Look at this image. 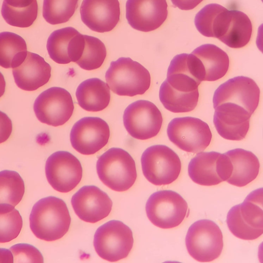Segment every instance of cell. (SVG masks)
Listing matches in <instances>:
<instances>
[{"label": "cell", "instance_id": "3957f363", "mask_svg": "<svg viewBox=\"0 0 263 263\" xmlns=\"http://www.w3.org/2000/svg\"><path fill=\"white\" fill-rule=\"evenodd\" d=\"M227 223L231 232L238 238L254 240L263 233L262 190L250 193L244 201L228 212Z\"/></svg>", "mask_w": 263, "mask_h": 263}, {"label": "cell", "instance_id": "5bb4252c", "mask_svg": "<svg viewBox=\"0 0 263 263\" xmlns=\"http://www.w3.org/2000/svg\"><path fill=\"white\" fill-rule=\"evenodd\" d=\"M110 136L109 127L99 117H86L73 125L70 134L72 146L83 155H92L107 143Z\"/></svg>", "mask_w": 263, "mask_h": 263}, {"label": "cell", "instance_id": "8fae6325", "mask_svg": "<svg viewBox=\"0 0 263 263\" xmlns=\"http://www.w3.org/2000/svg\"><path fill=\"white\" fill-rule=\"evenodd\" d=\"M33 110L42 123L53 126L62 125L71 117L74 104L65 89L52 87L42 92L35 99Z\"/></svg>", "mask_w": 263, "mask_h": 263}, {"label": "cell", "instance_id": "4dcf8cb0", "mask_svg": "<svg viewBox=\"0 0 263 263\" xmlns=\"http://www.w3.org/2000/svg\"><path fill=\"white\" fill-rule=\"evenodd\" d=\"M23 226L19 212L9 204H0V243L9 242L16 238Z\"/></svg>", "mask_w": 263, "mask_h": 263}, {"label": "cell", "instance_id": "e0dca14e", "mask_svg": "<svg viewBox=\"0 0 263 263\" xmlns=\"http://www.w3.org/2000/svg\"><path fill=\"white\" fill-rule=\"evenodd\" d=\"M71 204L77 215L82 220L96 223L106 217L112 208L108 195L95 185H86L72 197Z\"/></svg>", "mask_w": 263, "mask_h": 263}, {"label": "cell", "instance_id": "9c48e42d", "mask_svg": "<svg viewBox=\"0 0 263 263\" xmlns=\"http://www.w3.org/2000/svg\"><path fill=\"white\" fill-rule=\"evenodd\" d=\"M167 134L170 140L179 148L193 153L203 151L212 136L207 123L192 117L173 119L168 125Z\"/></svg>", "mask_w": 263, "mask_h": 263}, {"label": "cell", "instance_id": "836d02e7", "mask_svg": "<svg viewBox=\"0 0 263 263\" xmlns=\"http://www.w3.org/2000/svg\"><path fill=\"white\" fill-rule=\"evenodd\" d=\"M9 250L12 252L14 262H43L41 253L34 246L27 243H18Z\"/></svg>", "mask_w": 263, "mask_h": 263}, {"label": "cell", "instance_id": "d6a6232c", "mask_svg": "<svg viewBox=\"0 0 263 263\" xmlns=\"http://www.w3.org/2000/svg\"><path fill=\"white\" fill-rule=\"evenodd\" d=\"M226 8L210 4L202 8L196 15L194 23L198 31L203 35L213 37V26L218 14Z\"/></svg>", "mask_w": 263, "mask_h": 263}, {"label": "cell", "instance_id": "7a4b0ae2", "mask_svg": "<svg viewBox=\"0 0 263 263\" xmlns=\"http://www.w3.org/2000/svg\"><path fill=\"white\" fill-rule=\"evenodd\" d=\"M105 79L109 88L119 96L142 95L151 85L149 71L129 58L121 57L112 61L106 72Z\"/></svg>", "mask_w": 263, "mask_h": 263}, {"label": "cell", "instance_id": "6da1fadb", "mask_svg": "<svg viewBox=\"0 0 263 263\" xmlns=\"http://www.w3.org/2000/svg\"><path fill=\"white\" fill-rule=\"evenodd\" d=\"M29 221L30 228L37 238L51 241L66 234L71 218L65 202L58 197L49 196L34 204Z\"/></svg>", "mask_w": 263, "mask_h": 263}, {"label": "cell", "instance_id": "f546056e", "mask_svg": "<svg viewBox=\"0 0 263 263\" xmlns=\"http://www.w3.org/2000/svg\"><path fill=\"white\" fill-rule=\"evenodd\" d=\"M79 0H44L43 16L45 21L57 25L68 22L78 6Z\"/></svg>", "mask_w": 263, "mask_h": 263}, {"label": "cell", "instance_id": "d4e9b609", "mask_svg": "<svg viewBox=\"0 0 263 263\" xmlns=\"http://www.w3.org/2000/svg\"><path fill=\"white\" fill-rule=\"evenodd\" d=\"M27 45L20 35L11 32L0 33V66L5 68L18 66L27 55Z\"/></svg>", "mask_w": 263, "mask_h": 263}, {"label": "cell", "instance_id": "9a60e30c", "mask_svg": "<svg viewBox=\"0 0 263 263\" xmlns=\"http://www.w3.org/2000/svg\"><path fill=\"white\" fill-rule=\"evenodd\" d=\"M260 89L252 79L238 76L221 84L215 90L213 107L223 103H231L241 106L252 115L257 108Z\"/></svg>", "mask_w": 263, "mask_h": 263}, {"label": "cell", "instance_id": "f1b7e54d", "mask_svg": "<svg viewBox=\"0 0 263 263\" xmlns=\"http://www.w3.org/2000/svg\"><path fill=\"white\" fill-rule=\"evenodd\" d=\"M25 192L24 182L20 174L13 171L0 172V204L15 206Z\"/></svg>", "mask_w": 263, "mask_h": 263}, {"label": "cell", "instance_id": "ffe728a7", "mask_svg": "<svg viewBox=\"0 0 263 263\" xmlns=\"http://www.w3.org/2000/svg\"><path fill=\"white\" fill-rule=\"evenodd\" d=\"M51 68L39 54L27 51L24 61L13 68L15 83L21 89L33 91L48 83Z\"/></svg>", "mask_w": 263, "mask_h": 263}, {"label": "cell", "instance_id": "4fadbf2b", "mask_svg": "<svg viewBox=\"0 0 263 263\" xmlns=\"http://www.w3.org/2000/svg\"><path fill=\"white\" fill-rule=\"evenodd\" d=\"M45 174L47 181L56 191L68 193L75 188L82 177L80 161L66 151H58L47 159Z\"/></svg>", "mask_w": 263, "mask_h": 263}, {"label": "cell", "instance_id": "74e56055", "mask_svg": "<svg viewBox=\"0 0 263 263\" xmlns=\"http://www.w3.org/2000/svg\"><path fill=\"white\" fill-rule=\"evenodd\" d=\"M35 0H4L5 3L11 5L27 4L33 2Z\"/></svg>", "mask_w": 263, "mask_h": 263}, {"label": "cell", "instance_id": "484cf974", "mask_svg": "<svg viewBox=\"0 0 263 263\" xmlns=\"http://www.w3.org/2000/svg\"><path fill=\"white\" fill-rule=\"evenodd\" d=\"M159 99L168 110L175 113L186 112L196 107L198 99V90L185 92L175 90L164 81L159 90Z\"/></svg>", "mask_w": 263, "mask_h": 263}, {"label": "cell", "instance_id": "e575fe53", "mask_svg": "<svg viewBox=\"0 0 263 263\" xmlns=\"http://www.w3.org/2000/svg\"><path fill=\"white\" fill-rule=\"evenodd\" d=\"M12 130L11 119L0 110V143L5 142L10 137Z\"/></svg>", "mask_w": 263, "mask_h": 263}, {"label": "cell", "instance_id": "83f0119b", "mask_svg": "<svg viewBox=\"0 0 263 263\" xmlns=\"http://www.w3.org/2000/svg\"><path fill=\"white\" fill-rule=\"evenodd\" d=\"M106 53L105 45L100 40L83 35L79 58L76 63L85 70L98 69L103 63Z\"/></svg>", "mask_w": 263, "mask_h": 263}, {"label": "cell", "instance_id": "d6986e66", "mask_svg": "<svg viewBox=\"0 0 263 263\" xmlns=\"http://www.w3.org/2000/svg\"><path fill=\"white\" fill-rule=\"evenodd\" d=\"M80 11L84 24L97 32L112 30L120 20L118 0H83Z\"/></svg>", "mask_w": 263, "mask_h": 263}, {"label": "cell", "instance_id": "8992f818", "mask_svg": "<svg viewBox=\"0 0 263 263\" xmlns=\"http://www.w3.org/2000/svg\"><path fill=\"white\" fill-rule=\"evenodd\" d=\"M189 254L200 262H210L217 258L223 247L222 233L212 220L201 219L189 228L185 237Z\"/></svg>", "mask_w": 263, "mask_h": 263}, {"label": "cell", "instance_id": "f35d334b", "mask_svg": "<svg viewBox=\"0 0 263 263\" xmlns=\"http://www.w3.org/2000/svg\"><path fill=\"white\" fill-rule=\"evenodd\" d=\"M6 82L4 77L0 72V98L4 95L5 91Z\"/></svg>", "mask_w": 263, "mask_h": 263}, {"label": "cell", "instance_id": "30bf717a", "mask_svg": "<svg viewBox=\"0 0 263 263\" xmlns=\"http://www.w3.org/2000/svg\"><path fill=\"white\" fill-rule=\"evenodd\" d=\"M123 123L128 134L139 140L152 138L159 133L162 116L158 107L147 100H138L129 104L123 114Z\"/></svg>", "mask_w": 263, "mask_h": 263}, {"label": "cell", "instance_id": "1f68e13d", "mask_svg": "<svg viewBox=\"0 0 263 263\" xmlns=\"http://www.w3.org/2000/svg\"><path fill=\"white\" fill-rule=\"evenodd\" d=\"M38 12L37 3L26 7H12L3 3L1 13L9 25L20 28L31 26L35 21Z\"/></svg>", "mask_w": 263, "mask_h": 263}, {"label": "cell", "instance_id": "cb8c5ba5", "mask_svg": "<svg viewBox=\"0 0 263 263\" xmlns=\"http://www.w3.org/2000/svg\"><path fill=\"white\" fill-rule=\"evenodd\" d=\"M79 105L85 110L99 111L109 105L110 100L109 87L99 78H90L83 81L76 92Z\"/></svg>", "mask_w": 263, "mask_h": 263}, {"label": "cell", "instance_id": "5b68a950", "mask_svg": "<svg viewBox=\"0 0 263 263\" xmlns=\"http://www.w3.org/2000/svg\"><path fill=\"white\" fill-rule=\"evenodd\" d=\"M141 162L144 176L156 185L172 183L178 178L181 171L179 156L164 145H155L146 148Z\"/></svg>", "mask_w": 263, "mask_h": 263}, {"label": "cell", "instance_id": "7402d4cb", "mask_svg": "<svg viewBox=\"0 0 263 263\" xmlns=\"http://www.w3.org/2000/svg\"><path fill=\"white\" fill-rule=\"evenodd\" d=\"M225 154L231 163V175L227 180L229 183L236 186H244L257 177L260 163L252 152L235 148L228 151Z\"/></svg>", "mask_w": 263, "mask_h": 263}, {"label": "cell", "instance_id": "44dd1931", "mask_svg": "<svg viewBox=\"0 0 263 263\" xmlns=\"http://www.w3.org/2000/svg\"><path fill=\"white\" fill-rule=\"evenodd\" d=\"M192 53L196 57L202 81H216L227 73L229 67V57L217 46L211 44L202 45Z\"/></svg>", "mask_w": 263, "mask_h": 263}, {"label": "cell", "instance_id": "2e32d148", "mask_svg": "<svg viewBox=\"0 0 263 263\" xmlns=\"http://www.w3.org/2000/svg\"><path fill=\"white\" fill-rule=\"evenodd\" d=\"M166 0H127L126 17L135 29L149 32L158 28L167 16Z\"/></svg>", "mask_w": 263, "mask_h": 263}, {"label": "cell", "instance_id": "277c9868", "mask_svg": "<svg viewBox=\"0 0 263 263\" xmlns=\"http://www.w3.org/2000/svg\"><path fill=\"white\" fill-rule=\"evenodd\" d=\"M96 167L101 181L115 191L129 189L137 178L135 161L128 152L120 148L106 151L99 157Z\"/></svg>", "mask_w": 263, "mask_h": 263}, {"label": "cell", "instance_id": "7c38bea8", "mask_svg": "<svg viewBox=\"0 0 263 263\" xmlns=\"http://www.w3.org/2000/svg\"><path fill=\"white\" fill-rule=\"evenodd\" d=\"M231 173L230 161L225 153L200 152L191 159L188 165L190 178L202 185H214L227 181Z\"/></svg>", "mask_w": 263, "mask_h": 263}, {"label": "cell", "instance_id": "d590c367", "mask_svg": "<svg viewBox=\"0 0 263 263\" xmlns=\"http://www.w3.org/2000/svg\"><path fill=\"white\" fill-rule=\"evenodd\" d=\"M203 0H171L173 4L181 10H189L194 9Z\"/></svg>", "mask_w": 263, "mask_h": 263}, {"label": "cell", "instance_id": "ba28073f", "mask_svg": "<svg viewBox=\"0 0 263 263\" xmlns=\"http://www.w3.org/2000/svg\"><path fill=\"white\" fill-rule=\"evenodd\" d=\"M145 210L151 222L162 229L179 226L189 213L185 199L171 190L159 191L152 194L146 202Z\"/></svg>", "mask_w": 263, "mask_h": 263}, {"label": "cell", "instance_id": "ac0fdd59", "mask_svg": "<svg viewBox=\"0 0 263 263\" xmlns=\"http://www.w3.org/2000/svg\"><path fill=\"white\" fill-rule=\"evenodd\" d=\"M214 109L213 122L221 137L235 141L245 138L252 115L241 106L231 103L220 104Z\"/></svg>", "mask_w": 263, "mask_h": 263}, {"label": "cell", "instance_id": "8d00e7d4", "mask_svg": "<svg viewBox=\"0 0 263 263\" xmlns=\"http://www.w3.org/2000/svg\"><path fill=\"white\" fill-rule=\"evenodd\" d=\"M13 257L10 250L0 248V262H13Z\"/></svg>", "mask_w": 263, "mask_h": 263}, {"label": "cell", "instance_id": "603a6c76", "mask_svg": "<svg viewBox=\"0 0 263 263\" xmlns=\"http://www.w3.org/2000/svg\"><path fill=\"white\" fill-rule=\"evenodd\" d=\"M252 33L251 20L245 13L228 10L226 21L218 39L229 47L239 48L250 41Z\"/></svg>", "mask_w": 263, "mask_h": 263}, {"label": "cell", "instance_id": "52a82bcc", "mask_svg": "<svg viewBox=\"0 0 263 263\" xmlns=\"http://www.w3.org/2000/svg\"><path fill=\"white\" fill-rule=\"evenodd\" d=\"M133 243L131 229L116 220L109 221L99 227L94 235L93 246L97 253L111 262L126 257Z\"/></svg>", "mask_w": 263, "mask_h": 263}, {"label": "cell", "instance_id": "4316f807", "mask_svg": "<svg viewBox=\"0 0 263 263\" xmlns=\"http://www.w3.org/2000/svg\"><path fill=\"white\" fill-rule=\"evenodd\" d=\"M79 32L72 27L56 30L49 35L47 49L50 58L55 62L66 64L70 62L69 54L74 36Z\"/></svg>", "mask_w": 263, "mask_h": 263}]
</instances>
